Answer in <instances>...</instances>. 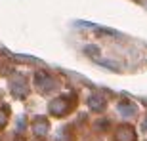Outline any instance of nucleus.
<instances>
[{"instance_id":"obj_1","label":"nucleus","mask_w":147,"mask_h":141,"mask_svg":"<svg viewBox=\"0 0 147 141\" xmlns=\"http://www.w3.org/2000/svg\"><path fill=\"white\" fill-rule=\"evenodd\" d=\"M143 126H145V128H147V122H145V124H143Z\"/></svg>"}]
</instances>
